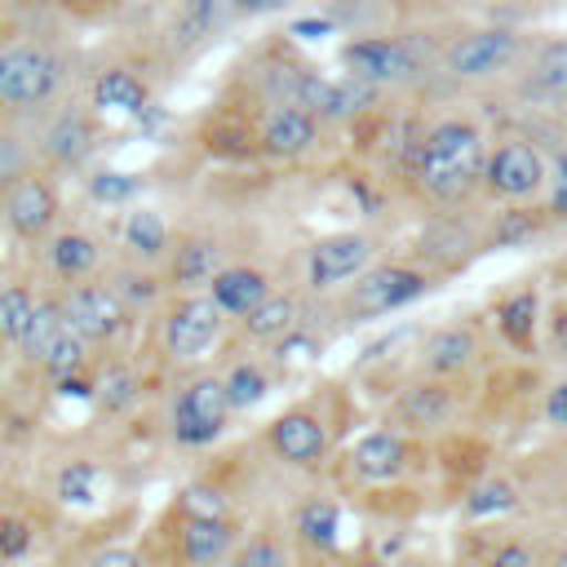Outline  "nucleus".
<instances>
[{
  "label": "nucleus",
  "mask_w": 567,
  "mask_h": 567,
  "mask_svg": "<svg viewBox=\"0 0 567 567\" xmlns=\"http://www.w3.org/2000/svg\"><path fill=\"white\" fill-rule=\"evenodd\" d=\"M0 474H4V443H0Z\"/></svg>",
  "instance_id": "obj_52"
},
{
  "label": "nucleus",
  "mask_w": 567,
  "mask_h": 567,
  "mask_svg": "<svg viewBox=\"0 0 567 567\" xmlns=\"http://www.w3.org/2000/svg\"><path fill=\"white\" fill-rule=\"evenodd\" d=\"M346 567H390V563L385 558H372V554H354Z\"/></svg>",
  "instance_id": "obj_49"
},
{
  "label": "nucleus",
  "mask_w": 567,
  "mask_h": 567,
  "mask_svg": "<svg viewBox=\"0 0 567 567\" xmlns=\"http://www.w3.org/2000/svg\"><path fill=\"white\" fill-rule=\"evenodd\" d=\"M226 266V248L217 235H204V230H190V235H177L168 244V257H164V284L173 292H208L213 275Z\"/></svg>",
  "instance_id": "obj_18"
},
{
  "label": "nucleus",
  "mask_w": 567,
  "mask_h": 567,
  "mask_svg": "<svg viewBox=\"0 0 567 567\" xmlns=\"http://www.w3.org/2000/svg\"><path fill=\"white\" fill-rule=\"evenodd\" d=\"M465 518L470 523H483V518H501V514H509V509H518V487L509 483V478H483V483H474L470 487V496H465Z\"/></svg>",
  "instance_id": "obj_35"
},
{
  "label": "nucleus",
  "mask_w": 567,
  "mask_h": 567,
  "mask_svg": "<svg viewBox=\"0 0 567 567\" xmlns=\"http://www.w3.org/2000/svg\"><path fill=\"white\" fill-rule=\"evenodd\" d=\"M31 168H40L35 159V142H22L13 128H0V190H9L18 177H27Z\"/></svg>",
  "instance_id": "obj_39"
},
{
  "label": "nucleus",
  "mask_w": 567,
  "mask_h": 567,
  "mask_svg": "<svg viewBox=\"0 0 567 567\" xmlns=\"http://www.w3.org/2000/svg\"><path fill=\"white\" fill-rule=\"evenodd\" d=\"M323 124L297 106V102H266L257 111V124H252V151H261L266 159H301L315 151Z\"/></svg>",
  "instance_id": "obj_15"
},
{
  "label": "nucleus",
  "mask_w": 567,
  "mask_h": 567,
  "mask_svg": "<svg viewBox=\"0 0 567 567\" xmlns=\"http://www.w3.org/2000/svg\"><path fill=\"white\" fill-rule=\"evenodd\" d=\"M235 18H270V13H284L292 9L297 0H226Z\"/></svg>",
  "instance_id": "obj_46"
},
{
  "label": "nucleus",
  "mask_w": 567,
  "mask_h": 567,
  "mask_svg": "<svg viewBox=\"0 0 567 567\" xmlns=\"http://www.w3.org/2000/svg\"><path fill=\"white\" fill-rule=\"evenodd\" d=\"M66 80H71V62L62 49L44 40L0 44V111L35 115L49 102H58Z\"/></svg>",
  "instance_id": "obj_2"
},
{
  "label": "nucleus",
  "mask_w": 567,
  "mask_h": 567,
  "mask_svg": "<svg viewBox=\"0 0 567 567\" xmlns=\"http://www.w3.org/2000/svg\"><path fill=\"white\" fill-rule=\"evenodd\" d=\"M93 394H97V403H102V412H111V416H124L137 399H142V377L128 368V363H106L102 372H97V381H93Z\"/></svg>",
  "instance_id": "obj_33"
},
{
  "label": "nucleus",
  "mask_w": 567,
  "mask_h": 567,
  "mask_svg": "<svg viewBox=\"0 0 567 567\" xmlns=\"http://www.w3.org/2000/svg\"><path fill=\"white\" fill-rule=\"evenodd\" d=\"M483 159H487V137L474 120L447 115L430 124L416 146H412V177L425 199L434 204H461L483 186Z\"/></svg>",
  "instance_id": "obj_1"
},
{
  "label": "nucleus",
  "mask_w": 567,
  "mask_h": 567,
  "mask_svg": "<svg viewBox=\"0 0 567 567\" xmlns=\"http://www.w3.org/2000/svg\"><path fill=\"white\" fill-rule=\"evenodd\" d=\"M58 4H75V9H93V4H115V0H58Z\"/></svg>",
  "instance_id": "obj_51"
},
{
  "label": "nucleus",
  "mask_w": 567,
  "mask_h": 567,
  "mask_svg": "<svg viewBox=\"0 0 567 567\" xmlns=\"http://www.w3.org/2000/svg\"><path fill=\"white\" fill-rule=\"evenodd\" d=\"M221 385H226L230 412H252V408L270 394V372H266L257 359H235V363L221 372Z\"/></svg>",
  "instance_id": "obj_32"
},
{
  "label": "nucleus",
  "mask_w": 567,
  "mask_h": 567,
  "mask_svg": "<svg viewBox=\"0 0 567 567\" xmlns=\"http://www.w3.org/2000/svg\"><path fill=\"white\" fill-rule=\"evenodd\" d=\"M173 514H190V518H230V496L217 483H186L177 492Z\"/></svg>",
  "instance_id": "obj_38"
},
{
  "label": "nucleus",
  "mask_w": 567,
  "mask_h": 567,
  "mask_svg": "<svg viewBox=\"0 0 567 567\" xmlns=\"http://www.w3.org/2000/svg\"><path fill=\"white\" fill-rule=\"evenodd\" d=\"M332 31H337L332 18H297L292 22V35H301V40H319V35H332Z\"/></svg>",
  "instance_id": "obj_48"
},
{
  "label": "nucleus",
  "mask_w": 567,
  "mask_h": 567,
  "mask_svg": "<svg viewBox=\"0 0 567 567\" xmlns=\"http://www.w3.org/2000/svg\"><path fill=\"white\" fill-rule=\"evenodd\" d=\"M230 403L221 372H195L186 377L168 399V439L177 447H213L230 425Z\"/></svg>",
  "instance_id": "obj_4"
},
{
  "label": "nucleus",
  "mask_w": 567,
  "mask_h": 567,
  "mask_svg": "<svg viewBox=\"0 0 567 567\" xmlns=\"http://www.w3.org/2000/svg\"><path fill=\"white\" fill-rule=\"evenodd\" d=\"M545 186V159L527 137H501L483 159V190L505 204H523Z\"/></svg>",
  "instance_id": "obj_13"
},
{
  "label": "nucleus",
  "mask_w": 567,
  "mask_h": 567,
  "mask_svg": "<svg viewBox=\"0 0 567 567\" xmlns=\"http://www.w3.org/2000/svg\"><path fill=\"white\" fill-rule=\"evenodd\" d=\"M474 354H478V337H474V328H465V323H447V328L430 332V341H425V350H421V368H425V377L447 381V377L465 372V368L474 363Z\"/></svg>",
  "instance_id": "obj_27"
},
{
  "label": "nucleus",
  "mask_w": 567,
  "mask_h": 567,
  "mask_svg": "<svg viewBox=\"0 0 567 567\" xmlns=\"http://www.w3.org/2000/svg\"><path fill=\"white\" fill-rule=\"evenodd\" d=\"M346 465H350V474H354L359 483H372V487L394 483V478H403L408 465H412V439H408L403 430H394V425L368 430V434L354 439V447L346 452Z\"/></svg>",
  "instance_id": "obj_19"
},
{
  "label": "nucleus",
  "mask_w": 567,
  "mask_h": 567,
  "mask_svg": "<svg viewBox=\"0 0 567 567\" xmlns=\"http://www.w3.org/2000/svg\"><path fill=\"white\" fill-rule=\"evenodd\" d=\"M62 301V315L66 323L89 341V346H111L128 332L133 315L124 310V301L115 297V288L106 279H80V284H66L58 292Z\"/></svg>",
  "instance_id": "obj_8"
},
{
  "label": "nucleus",
  "mask_w": 567,
  "mask_h": 567,
  "mask_svg": "<svg viewBox=\"0 0 567 567\" xmlns=\"http://www.w3.org/2000/svg\"><path fill=\"white\" fill-rule=\"evenodd\" d=\"M80 567H146V554L137 545H97Z\"/></svg>",
  "instance_id": "obj_43"
},
{
  "label": "nucleus",
  "mask_w": 567,
  "mask_h": 567,
  "mask_svg": "<svg viewBox=\"0 0 567 567\" xmlns=\"http://www.w3.org/2000/svg\"><path fill=\"white\" fill-rule=\"evenodd\" d=\"M58 217H62V195L49 168H31L9 190H0V221L22 244H44L58 230Z\"/></svg>",
  "instance_id": "obj_7"
},
{
  "label": "nucleus",
  "mask_w": 567,
  "mask_h": 567,
  "mask_svg": "<svg viewBox=\"0 0 567 567\" xmlns=\"http://www.w3.org/2000/svg\"><path fill=\"white\" fill-rule=\"evenodd\" d=\"M226 332V315L208 292H177L159 315V354L168 363H199Z\"/></svg>",
  "instance_id": "obj_6"
},
{
  "label": "nucleus",
  "mask_w": 567,
  "mask_h": 567,
  "mask_svg": "<svg viewBox=\"0 0 567 567\" xmlns=\"http://www.w3.org/2000/svg\"><path fill=\"white\" fill-rule=\"evenodd\" d=\"M536 213L532 208H509L501 213V221L492 226V248H505V244H523L527 235H536Z\"/></svg>",
  "instance_id": "obj_42"
},
{
  "label": "nucleus",
  "mask_w": 567,
  "mask_h": 567,
  "mask_svg": "<svg viewBox=\"0 0 567 567\" xmlns=\"http://www.w3.org/2000/svg\"><path fill=\"white\" fill-rule=\"evenodd\" d=\"M288 536L297 545H306L310 554H337V540H341V505L332 496H306L292 518H288Z\"/></svg>",
  "instance_id": "obj_26"
},
{
  "label": "nucleus",
  "mask_w": 567,
  "mask_h": 567,
  "mask_svg": "<svg viewBox=\"0 0 567 567\" xmlns=\"http://www.w3.org/2000/svg\"><path fill=\"white\" fill-rule=\"evenodd\" d=\"M120 244H124L128 261L164 266L168 244H173V230H168V221L159 217V208H151V204H128L124 217H120Z\"/></svg>",
  "instance_id": "obj_24"
},
{
  "label": "nucleus",
  "mask_w": 567,
  "mask_h": 567,
  "mask_svg": "<svg viewBox=\"0 0 567 567\" xmlns=\"http://www.w3.org/2000/svg\"><path fill=\"white\" fill-rule=\"evenodd\" d=\"M266 447L279 465L288 470H301V474H315L328 465V452H332V434H328V421L315 412V408H284L270 425H266Z\"/></svg>",
  "instance_id": "obj_12"
},
{
  "label": "nucleus",
  "mask_w": 567,
  "mask_h": 567,
  "mask_svg": "<svg viewBox=\"0 0 567 567\" xmlns=\"http://www.w3.org/2000/svg\"><path fill=\"white\" fill-rule=\"evenodd\" d=\"M18 350L27 354V363L44 368L58 381L80 377L89 363V341L66 323L58 292H35V315H31V328H27Z\"/></svg>",
  "instance_id": "obj_5"
},
{
  "label": "nucleus",
  "mask_w": 567,
  "mask_h": 567,
  "mask_svg": "<svg viewBox=\"0 0 567 567\" xmlns=\"http://www.w3.org/2000/svg\"><path fill=\"white\" fill-rule=\"evenodd\" d=\"M381 89L354 80V75H319V71H292V84H288V97L284 102H297L306 106L319 124H341V120H354L363 115L372 102H377Z\"/></svg>",
  "instance_id": "obj_10"
},
{
  "label": "nucleus",
  "mask_w": 567,
  "mask_h": 567,
  "mask_svg": "<svg viewBox=\"0 0 567 567\" xmlns=\"http://www.w3.org/2000/svg\"><path fill=\"white\" fill-rule=\"evenodd\" d=\"M292 328H301V297L297 292H270L261 306H252L244 319H239V332L257 346H275L284 341Z\"/></svg>",
  "instance_id": "obj_28"
},
{
  "label": "nucleus",
  "mask_w": 567,
  "mask_h": 567,
  "mask_svg": "<svg viewBox=\"0 0 567 567\" xmlns=\"http://www.w3.org/2000/svg\"><path fill=\"white\" fill-rule=\"evenodd\" d=\"M425 292H430V270H421L412 261H372L359 279L346 284L341 315L350 323L381 319V315H394V310L421 301Z\"/></svg>",
  "instance_id": "obj_3"
},
{
  "label": "nucleus",
  "mask_w": 567,
  "mask_h": 567,
  "mask_svg": "<svg viewBox=\"0 0 567 567\" xmlns=\"http://www.w3.org/2000/svg\"><path fill=\"white\" fill-rule=\"evenodd\" d=\"M106 284L115 288V297L124 301L128 315H146L164 301L168 284H164V270L159 266H142V261H124V266H111Z\"/></svg>",
  "instance_id": "obj_29"
},
{
  "label": "nucleus",
  "mask_w": 567,
  "mask_h": 567,
  "mask_svg": "<svg viewBox=\"0 0 567 567\" xmlns=\"http://www.w3.org/2000/svg\"><path fill=\"white\" fill-rule=\"evenodd\" d=\"M518 49H523L518 31H509V27H474V31L456 35L443 49V71L452 80H492L518 58Z\"/></svg>",
  "instance_id": "obj_14"
},
{
  "label": "nucleus",
  "mask_w": 567,
  "mask_h": 567,
  "mask_svg": "<svg viewBox=\"0 0 567 567\" xmlns=\"http://www.w3.org/2000/svg\"><path fill=\"white\" fill-rule=\"evenodd\" d=\"M31 549H35V523L13 509H0V563H22Z\"/></svg>",
  "instance_id": "obj_41"
},
{
  "label": "nucleus",
  "mask_w": 567,
  "mask_h": 567,
  "mask_svg": "<svg viewBox=\"0 0 567 567\" xmlns=\"http://www.w3.org/2000/svg\"><path fill=\"white\" fill-rule=\"evenodd\" d=\"M532 84L540 93H567V40L540 44V53L532 62Z\"/></svg>",
  "instance_id": "obj_40"
},
{
  "label": "nucleus",
  "mask_w": 567,
  "mask_h": 567,
  "mask_svg": "<svg viewBox=\"0 0 567 567\" xmlns=\"http://www.w3.org/2000/svg\"><path fill=\"white\" fill-rule=\"evenodd\" d=\"M270 292H275L270 275H266L261 266H248V261H226V266L213 275V284H208V297L217 301V310H221L226 319H244V315H248L252 306H261Z\"/></svg>",
  "instance_id": "obj_23"
},
{
  "label": "nucleus",
  "mask_w": 567,
  "mask_h": 567,
  "mask_svg": "<svg viewBox=\"0 0 567 567\" xmlns=\"http://www.w3.org/2000/svg\"><path fill=\"white\" fill-rule=\"evenodd\" d=\"M89 106L102 115H142L151 106V84L133 66H102L89 84Z\"/></svg>",
  "instance_id": "obj_25"
},
{
  "label": "nucleus",
  "mask_w": 567,
  "mask_h": 567,
  "mask_svg": "<svg viewBox=\"0 0 567 567\" xmlns=\"http://www.w3.org/2000/svg\"><path fill=\"white\" fill-rule=\"evenodd\" d=\"M545 421L554 430H567V381H554L545 390Z\"/></svg>",
  "instance_id": "obj_47"
},
{
  "label": "nucleus",
  "mask_w": 567,
  "mask_h": 567,
  "mask_svg": "<svg viewBox=\"0 0 567 567\" xmlns=\"http://www.w3.org/2000/svg\"><path fill=\"white\" fill-rule=\"evenodd\" d=\"M496 328L501 337L518 350V354H532L536 350V328H540V301H536V288H518L501 301L496 310Z\"/></svg>",
  "instance_id": "obj_30"
},
{
  "label": "nucleus",
  "mask_w": 567,
  "mask_h": 567,
  "mask_svg": "<svg viewBox=\"0 0 567 567\" xmlns=\"http://www.w3.org/2000/svg\"><path fill=\"white\" fill-rule=\"evenodd\" d=\"M97 483H102V470L84 456L66 461L58 474H53V496L62 505H93L97 501Z\"/></svg>",
  "instance_id": "obj_36"
},
{
  "label": "nucleus",
  "mask_w": 567,
  "mask_h": 567,
  "mask_svg": "<svg viewBox=\"0 0 567 567\" xmlns=\"http://www.w3.org/2000/svg\"><path fill=\"white\" fill-rule=\"evenodd\" d=\"M44 266L49 275L66 288V284H80V279H97V266H102V239L89 235L84 226H62L44 239Z\"/></svg>",
  "instance_id": "obj_21"
},
{
  "label": "nucleus",
  "mask_w": 567,
  "mask_h": 567,
  "mask_svg": "<svg viewBox=\"0 0 567 567\" xmlns=\"http://www.w3.org/2000/svg\"><path fill=\"white\" fill-rule=\"evenodd\" d=\"M483 567H536V549L527 540H501Z\"/></svg>",
  "instance_id": "obj_44"
},
{
  "label": "nucleus",
  "mask_w": 567,
  "mask_h": 567,
  "mask_svg": "<svg viewBox=\"0 0 567 567\" xmlns=\"http://www.w3.org/2000/svg\"><path fill=\"white\" fill-rule=\"evenodd\" d=\"M239 545L235 518H190L177 514L173 527V567H226Z\"/></svg>",
  "instance_id": "obj_17"
},
{
  "label": "nucleus",
  "mask_w": 567,
  "mask_h": 567,
  "mask_svg": "<svg viewBox=\"0 0 567 567\" xmlns=\"http://www.w3.org/2000/svg\"><path fill=\"white\" fill-rule=\"evenodd\" d=\"M545 567H567V545H563V549H554V554H549V563H545Z\"/></svg>",
  "instance_id": "obj_50"
},
{
  "label": "nucleus",
  "mask_w": 567,
  "mask_h": 567,
  "mask_svg": "<svg viewBox=\"0 0 567 567\" xmlns=\"http://www.w3.org/2000/svg\"><path fill=\"white\" fill-rule=\"evenodd\" d=\"M394 430L403 434H425V430H439L447 425V416L456 412V390L439 377H425L416 385H408L399 399H394Z\"/></svg>",
  "instance_id": "obj_22"
},
{
  "label": "nucleus",
  "mask_w": 567,
  "mask_h": 567,
  "mask_svg": "<svg viewBox=\"0 0 567 567\" xmlns=\"http://www.w3.org/2000/svg\"><path fill=\"white\" fill-rule=\"evenodd\" d=\"M97 151V120L89 106H62L44 120L40 137H35V159L44 168H80L89 164V155Z\"/></svg>",
  "instance_id": "obj_16"
},
{
  "label": "nucleus",
  "mask_w": 567,
  "mask_h": 567,
  "mask_svg": "<svg viewBox=\"0 0 567 567\" xmlns=\"http://www.w3.org/2000/svg\"><path fill=\"white\" fill-rule=\"evenodd\" d=\"M142 195V177L124 168H93L89 173V199L102 208H128Z\"/></svg>",
  "instance_id": "obj_37"
},
{
  "label": "nucleus",
  "mask_w": 567,
  "mask_h": 567,
  "mask_svg": "<svg viewBox=\"0 0 567 567\" xmlns=\"http://www.w3.org/2000/svg\"><path fill=\"white\" fill-rule=\"evenodd\" d=\"M549 213L567 221V155H554L549 164Z\"/></svg>",
  "instance_id": "obj_45"
},
{
  "label": "nucleus",
  "mask_w": 567,
  "mask_h": 567,
  "mask_svg": "<svg viewBox=\"0 0 567 567\" xmlns=\"http://www.w3.org/2000/svg\"><path fill=\"white\" fill-rule=\"evenodd\" d=\"M31 315H35V292L18 279H4L0 284V346L18 350L31 328Z\"/></svg>",
  "instance_id": "obj_34"
},
{
  "label": "nucleus",
  "mask_w": 567,
  "mask_h": 567,
  "mask_svg": "<svg viewBox=\"0 0 567 567\" xmlns=\"http://www.w3.org/2000/svg\"><path fill=\"white\" fill-rule=\"evenodd\" d=\"M226 567H297L292 536L279 532V527H257V532L239 536V545H235Z\"/></svg>",
  "instance_id": "obj_31"
},
{
  "label": "nucleus",
  "mask_w": 567,
  "mask_h": 567,
  "mask_svg": "<svg viewBox=\"0 0 567 567\" xmlns=\"http://www.w3.org/2000/svg\"><path fill=\"white\" fill-rule=\"evenodd\" d=\"M377 257V239L368 230H332L319 235L306 248V288L310 292H337L350 279H359Z\"/></svg>",
  "instance_id": "obj_11"
},
{
  "label": "nucleus",
  "mask_w": 567,
  "mask_h": 567,
  "mask_svg": "<svg viewBox=\"0 0 567 567\" xmlns=\"http://www.w3.org/2000/svg\"><path fill=\"white\" fill-rule=\"evenodd\" d=\"M337 62L346 75L372 84V89H390V84H408L421 75V58L412 53L408 40L399 35H354L337 49Z\"/></svg>",
  "instance_id": "obj_9"
},
{
  "label": "nucleus",
  "mask_w": 567,
  "mask_h": 567,
  "mask_svg": "<svg viewBox=\"0 0 567 567\" xmlns=\"http://www.w3.org/2000/svg\"><path fill=\"white\" fill-rule=\"evenodd\" d=\"M230 4L226 0H177L168 18V49L173 58H195L204 53L226 27H230Z\"/></svg>",
  "instance_id": "obj_20"
}]
</instances>
